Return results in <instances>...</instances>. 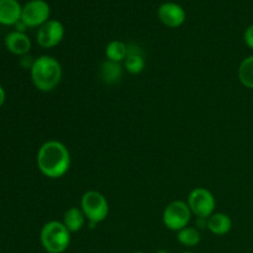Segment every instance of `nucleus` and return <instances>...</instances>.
Segmentation results:
<instances>
[{
  "label": "nucleus",
  "instance_id": "f257e3e1",
  "mask_svg": "<svg viewBox=\"0 0 253 253\" xmlns=\"http://www.w3.org/2000/svg\"><path fill=\"white\" fill-rule=\"evenodd\" d=\"M37 167L47 178L57 179L68 172L71 167V153L66 145L57 140L42 143L37 152Z\"/></svg>",
  "mask_w": 253,
  "mask_h": 253
},
{
  "label": "nucleus",
  "instance_id": "f03ea898",
  "mask_svg": "<svg viewBox=\"0 0 253 253\" xmlns=\"http://www.w3.org/2000/svg\"><path fill=\"white\" fill-rule=\"evenodd\" d=\"M31 79L34 85L41 91H51L62 79V66L54 57L40 56L35 59L31 69Z\"/></svg>",
  "mask_w": 253,
  "mask_h": 253
},
{
  "label": "nucleus",
  "instance_id": "7ed1b4c3",
  "mask_svg": "<svg viewBox=\"0 0 253 253\" xmlns=\"http://www.w3.org/2000/svg\"><path fill=\"white\" fill-rule=\"evenodd\" d=\"M40 241L47 253H63L71 245V232L63 222L52 220L41 229Z\"/></svg>",
  "mask_w": 253,
  "mask_h": 253
},
{
  "label": "nucleus",
  "instance_id": "20e7f679",
  "mask_svg": "<svg viewBox=\"0 0 253 253\" xmlns=\"http://www.w3.org/2000/svg\"><path fill=\"white\" fill-rule=\"evenodd\" d=\"M81 209L91 227L104 221L109 215V203L106 198L96 190L84 193L81 200Z\"/></svg>",
  "mask_w": 253,
  "mask_h": 253
},
{
  "label": "nucleus",
  "instance_id": "39448f33",
  "mask_svg": "<svg viewBox=\"0 0 253 253\" xmlns=\"http://www.w3.org/2000/svg\"><path fill=\"white\" fill-rule=\"evenodd\" d=\"M162 219L167 229L178 232L188 226L192 219V210L188 203L183 200H174L166 207Z\"/></svg>",
  "mask_w": 253,
  "mask_h": 253
},
{
  "label": "nucleus",
  "instance_id": "423d86ee",
  "mask_svg": "<svg viewBox=\"0 0 253 253\" xmlns=\"http://www.w3.org/2000/svg\"><path fill=\"white\" fill-rule=\"evenodd\" d=\"M188 205L192 210V214L197 215V217L208 219L215 212L216 202L210 190L205 188H195L188 197Z\"/></svg>",
  "mask_w": 253,
  "mask_h": 253
},
{
  "label": "nucleus",
  "instance_id": "0eeeda50",
  "mask_svg": "<svg viewBox=\"0 0 253 253\" xmlns=\"http://www.w3.org/2000/svg\"><path fill=\"white\" fill-rule=\"evenodd\" d=\"M51 7L46 0H30L22 6L21 21L27 27H40L49 20Z\"/></svg>",
  "mask_w": 253,
  "mask_h": 253
},
{
  "label": "nucleus",
  "instance_id": "6e6552de",
  "mask_svg": "<svg viewBox=\"0 0 253 253\" xmlns=\"http://www.w3.org/2000/svg\"><path fill=\"white\" fill-rule=\"evenodd\" d=\"M63 24L58 20H51L44 22L42 26L39 27L36 34V41L42 48H53L58 46L64 37Z\"/></svg>",
  "mask_w": 253,
  "mask_h": 253
},
{
  "label": "nucleus",
  "instance_id": "1a4fd4ad",
  "mask_svg": "<svg viewBox=\"0 0 253 253\" xmlns=\"http://www.w3.org/2000/svg\"><path fill=\"white\" fill-rule=\"evenodd\" d=\"M157 16L165 26L170 29H177L182 26L187 19V12L179 4L173 1H166L160 5L157 10Z\"/></svg>",
  "mask_w": 253,
  "mask_h": 253
},
{
  "label": "nucleus",
  "instance_id": "9d476101",
  "mask_svg": "<svg viewBox=\"0 0 253 253\" xmlns=\"http://www.w3.org/2000/svg\"><path fill=\"white\" fill-rule=\"evenodd\" d=\"M5 47L10 53L15 56H26L31 49V40L26 34L19 31H11L5 36L4 39Z\"/></svg>",
  "mask_w": 253,
  "mask_h": 253
},
{
  "label": "nucleus",
  "instance_id": "9b49d317",
  "mask_svg": "<svg viewBox=\"0 0 253 253\" xmlns=\"http://www.w3.org/2000/svg\"><path fill=\"white\" fill-rule=\"evenodd\" d=\"M22 5L17 0H0V25L15 26L21 20Z\"/></svg>",
  "mask_w": 253,
  "mask_h": 253
},
{
  "label": "nucleus",
  "instance_id": "f8f14e48",
  "mask_svg": "<svg viewBox=\"0 0 253 253\" xmlns=\"http://www.w3.org/2000/svg\"><path fill=\"white\" fill-rule=\"evenodd\" d=\"M207 227L211 234L224 236L231 230L232 220L224 212H214L207 219Z\"/></svg>",
  "mask_w": 253,
  "mask_h": 253
},
{
  "label": "nucleus",
  "instance_id": "ddd939ff",
  "mask_svg": "<svg viewBox=\"0 0 253 253\" xmlns=\"http://www.w3.org/2000/svg\"><path fill=\"white\" fill-rule=\"evenodd\" d=\"M85 221L86 217L84 215V212L82 211V209L73 207L66 210V212L63 215V221L62 222L69 230V232L73 234V232L81 231L84 225H85Z\"/></svg>",
  "mask_w": 253,
  "mask_h": 253
},
{
  "label": "nucleus",
  "instance_id": "4468645a",
  "mask_svg": "<svg viewBox=\"0 0 253 253\" xmlns=\"http://www.w3.org/2000/svg\"><path fill=\"white\" fill-rule=\"evenodd\" d=\"M128 52L127 57L125 59V68L131 74H140L143 72L146 66L145 58L142 56V52L136 46H127Z\"/></svg>",
  "mask_w": 253,
  "mask_h": 253
},
{
  "label": "nucleus",
  "instance_id": "2eb2a0df",
  "mask_svg": "<svg viewBox=\"0 0 253 253\" xmlns=\"http://www.w3.org/2000/svg\"><path fill=\"white\" fill-rule=\"evenodd\" d=\"M100 77L105 84H115L123 77V67L120 63L106 59L100 67Z\"/></svg>",
  "mask_w": 253,
  "mask_h": 253
},
{
  "label": "nucleus",
  "instance_id": "dca6fc26",
  "mask_svg": "<svg viewBox=\"0 0 253 253\" xmlns=\"http://www.w3.org/2000/svg\"><path fill=\"white\" fill-rule=\"evenodd\" d=\"M127 44L124 43L123 41H119V40H114V41L109 42L108 46H106L105 56L106 59H109V61L121 63V62L125 61L126 57H127Z\"/></svg>",
  "mask_w": 253,
  "mask_h": 253
},
{
  "label": "nucleus",
  "instance_id": "f3484780",
  "mask_svg": "<svg viewBox=\"0 0 253 253\" xmlns=\"http://www.w3.org/2000/svg\"><path fill=\"white\" fill-rule=\"evenodd\" d=\"M177 240L184 247H195L200 244L202 236H200L199 230L195 229V227L187 226L178 231Z\"/></svg>",
  "mask_w": 253,
  "mask_h": 253
},
{
  "label": "nucleus",
  "instance_id": "a211bd4d",
  "mask_svg": "<svg viewBox=\"0 0 253 253\" xmlns=\"http://www.w3.org/2000/svg\"><path fill=\"white\" fill-rule=\"evenodd\" d=\"M239 79L242 85L253 89V54L246 57L240 64Z\"/></svg>",
  "mask_w": 253,
  "mask_h": 253
},
{
  "label": "nucleus",
  "instance_id": "6ab92c4d",
  "mask_svg": "<svg viewBox=\"0 0 253 253\" xmlns=\"http://www.w3.org/2000/svg\"><path fill=\"white\" fill-rule=\"evenodd\" d=\"M244 41L249 48L253 49V24L250 25L244 32Z\"/></svg>",
  "mask_w": 253,
  "mask_h": 253
},
{
  "label": "nucleus",
  "instance_id": "aec40b11",
  "mask_svg": "<svg viewBox=\"0 0 253 253\" xmlns=\"http://www.w3.org/2000/svg\"><path fill=\"white\" fill-rule=\"evenodd\" d=\"M29 29V27L26 26V25L24 24V22L21 21V20H20L19 22H17L16 25H15V31H19V32H24L25 34V31H26V30Z\"/></svg>",
  "mask_w": 253,
  "mask_h": 253
},
{
  "label": "nucleus",
  "instance_id": "412c9836",
  "mask_svg": "<svg viewBox=\"0 0 253 253\" xmlns=\"http://www.w3.org/2000/svg\"><path fill=\"white\" fill-rule=\"evenodd\" d=\"M5 100H6V93H5V89L2 88V85L0 84V108L4 105Z\"/></svg>",
  "mask_w": 253,
  "mask_h": 253
},
{
  "label": "nucleus",
  "instance_id": "4be33fe9",
  "mask_svg": "<svg viewBox=\"0 0 253 253\" xmlns=\"http://www.w3.org/2000/svg\"><path fill=\"white\" fill-rule=\"evenodd\" d=\"M157 253H169L167 251V250H160V251H157Z\"/></svg>",
  "mask_w": 253,
  "mask_h": 253
},
{
  "label": "nucleus",
  "instance_id": "5701e85b",
  "mask_svg": "<svg viewBox=\"0 0 253 253\" xmlns=\"http://www.w3.org/2000/svg\"><path fill=\"white\" fill-rule=\"evenodd\" d=\"M132 253H146V252H143V251H135V252H132Z\"/></svg>",
  "mask_w": 253,
  "mask_h": 253
},
{
  "label": "nucleus",
  "instance_id": "b1692460",
  "mask_svg": "<svg viewBox=\"0 0 253 253\" xmlns=\"http://www.w3.org/2000/svg\"><path fill=\"white\" fill-rule=\"evenodd\" d=\"M182 253H193V252H190V251H184V252H182Z\"/></svg>",
  "mask_w": 253,
  "mask_h": 253
}]
</instances>
